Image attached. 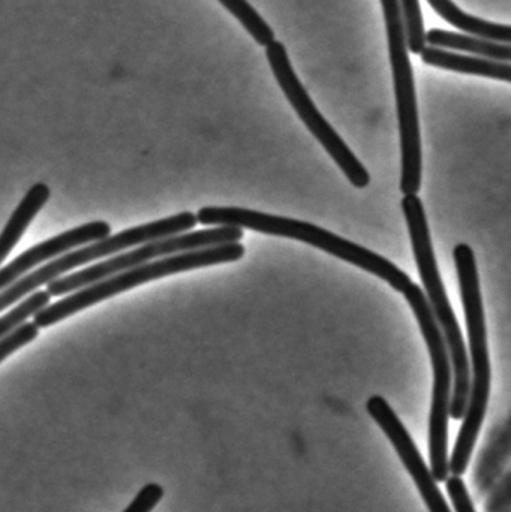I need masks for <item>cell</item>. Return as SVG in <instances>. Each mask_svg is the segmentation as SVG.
<instances>
[{"instance_id":"1","label":"cell","mask_w":511,"mask_h":512,"mask_svg":"<svg viewBox=\"0 0 511 512\" xmlns=\"http://www.w3.org/2000/svg\"><path fill=\"white\" fill-rule=\"evenodd\" d=\"M453 258L458 270L471 354L470 399H468L467 412L450 457V474L462 477L470 465L480 429L485 421L489 393H491V361H489L485 310H483L476 255L470 246L462 243L456 246Z\"/></svg>"},{"instance_id":"2","label":"cell","mask_w":511,"mask_h":512,"mask_svg":"<svg viewBox=\"0 0 511 512\" xmlns=\"http://www.w3.org/2000/svg\"><path fill=\"white\" fill-rule=\"evenodd\" d=\"M401 207L405 221H407L414 259L419 268L420 279L425 286L426 297H428L435 318L443 331L450 358H452L453 391L450 417L459 421L465 417V412H467L471 390V367L467 348H465L458 319L450 306L446 288L441 280L422 200L417 195H405Z\"/></svg>"},{"instance_id":"3","label":"cell","mask_w":511,"mask_h":512,"mask_svg":"<svg viewBox=\"0 0 511 512\" xmlns=\"http://www.w3.org/2000/svg\"><path fill=\"white\" fill-rule=\"evenodd\" d=\"M245 255V246L240 243H227V245L210 246L198 251L183 252L161 261L149 262L140 267L120 271L114 276L107 277L101 282L93 283L86 288L78 289L74 294L68 295L57 303L50 304L47 309L35 316V324L39 328L50 327L62 319L87 309L99 301L114 297L120 292L137 288L150 280L161 279L171 274L195 270V268L210 267V265L225 264V262L239 261Z\"/></svg>"},{"instance_id":"4","label":"cell","mask_w":511,"mask_h":512,"mask_svg":"<svg viewBox=\"0 0 511 512\" xmlns=\"http://www.w3.org/2000/svg\"><path fill=\"white\" fill-rule=\"evenodd\" d=\"M387 39H389L390 63L395 84L396 108H398L399 134H401L402 173L401 192L417 195L422 186V138H420L419 111H417L414 72L408 56L407 30L401 0H381Z\"/></svg>"},{"instance_id":"5","label":"cell","mask_w":511,"mask_h":512,"mask_svg":"<svg viewBox=\"0 0 511 512\" xmlns=\"http://www.w3.org/2000/svg\"><path fill=\"white\" fill-rule=\"evenodd\" d=\"M197 216L191 212L179 213V215L170 216V218L161 219V221L150 222V224L140 225V227L129 228L116 236L107 237L99 240L86 248L78 249L65 256L48 262L44 267L38 268L33 273L21 277L14 285L2 291L0 295V312H5L11 304L17 303L24 295L35 292L39 286L50 285L54 280L59 279L62 274L80 267V265L89 264L96 259L119 254L131 246L143 245V243L153 242V240L167 239V237L179 236V234L188 233L192 228L197 227Z\"/></svg>"},{"instance_id":"6","label":"cell","mask_w":511,"mask_h":512,"mask_svg":"<svg viewBox=\"0 0 511 512\" xmlns=\"http://www.w3.org/2000/svg\"><path fill=\"white\" fill-rule=\"evenodd\" d=\"M243 236L245 234H243L242 228L218 227L195 231V233L179 234V236L167 237V239L153 240L134 251L113 256L108 261L99 262V264L84 268V270L69 274V276L59 277L48 285L47 291L50 292L51 297H59V295L69 294V292H75L93 285V283L101 282L120 271L149 264L153 258L198 251V249L227 245V243H240Z\"/></svg>"},{"instance_id":"7","label":"cell","mask_w":511,"mask_h":512,"mask_svg":"<svg viewBox=\"0 0 511 512\" xmlns=\"http://www.w3.org/2000/svg\"><path fill=\"white\" fill-rule=\"evenodd\" d=\"M266 56L279 87L287 96L291 107L296 110L297 116L305 123L306 128L312 132V135L320 141L321 146L332 156L333 161L341 168L348 182L354 188H366L371 183L368 170L351 152L350 147L339 137L338 132L332 128V125L324 119L318 108L315 107L314 101H312L311 96L308 95L296 72H294L285 45L275 39L272 44L267 45Z\"/></svg>"},{"instance_id":"8","label":"cell","mask_w":511,"mask_h":512,"mask_svg":"<svg viewBox=\"0 0 511 512\" xmlns=\"http://www.w3.org/2000/svg\"><path fill=\"white\" fill-rule=\"evenodd\" d=\"M366 411L369 412L375 423L381 427L389 441L392 442L402 465L405 466L408 474L416 483L429 511L452 512L446 499H444L443 493H441L440 487H438L437 481L432 477L431 469L426 466L425 459L420 454L416 442L413 441L396 412L390 408L387 400L381 396H372L366 403Z\"/></svg>"},{"instance_id":"9","label":"cell","mask_w":511,"mask_h":512,"mask_svg":"<svg viewBox=\"0 0 511 512\" xmlns=\"http://www.w3.org/2000/svg\"><path fill=\"white\" fill-rule=\"evenodd\" d=\"M111 227L107 222H90V224L81 225L74 230L66 231L53 239L45 240L39 245L33 246L29 251L24 252L14 259L11 264L3 265L0 271V288L2 291L8 289L20 280L24 273L38 267L42 262L56 256L66 254L74 248L87 243L99 242V240L110 237Z\"/></svg>"},{"instance_id":"10","label":"cell","mask_w":511,"mask_h":512,"mask_svg":"<svg viewBox=\"0 0 511 512\" xmlns=\"http://www.w3.org/2000/svg\"><path fill=\"white\" fill-rule=\"evenodd\" d=\"M420 56L426 65L511 83V62L489 59L476 54L455 53L446 48L432 47V45H428Z\"/></svg>"},{"instance_id":"11","label":"cell","mask_w":511,"mask_h":512,"mask_svg":"<svg viewBox=\"0 0 511 512\" xmlns=\"http://www.w3.org/2000/svg\"><path fill=\"white\" fill-rule=\"evenodd\" d=\"M428 3L443 20L461 32L477 36V38L488 39V41L511 45V26L491 23V21L467 14L458 8V5L452 0H428Z\"/></svg>"},{"instance_id":"12","label":"cell","mask_w":511,"mask_h":512,"mask_svg":"<svg viewBox=\"0 0 511 512\" xmlns=\"http://www.w3.org/2000/svg\"><path fill=\"white\" fill-rule=\"evenodd\" d=\"M48 198H50V189L44 183H36V185L29 189L26 197L18 204L14 215L6 224L2 237H0V261L5 262L12 249L17 245L18 240L21 239L29 225L32 224L33 218L45 206Z\"/></svg>"},{"instance_id":"13","label":"cell","mask_w":511,"mask_h":512,"mask_svg":"<svg viewBox=\"0 0 511 512\" xmlns=\"http://www.w3.org/2000/svg\"><path fill=\"white\" fill-rule=\"evenodd\" d=\"M426 42L432 47L450 48V50L465 51L476 56L511 62V45L501 42L488 41L467 33L449 32L444 29H431L426 32Z\"/></svg>"},{"instance_id":"14","label":"cell","mask_w":511,"mask_h":512,"mask_svg":"<svg viewBox=\"0 0 511 512\" xmlns=\"http://www.w3.org/2000/svg\"><path fill=\"white\" fill-rule=\"evenodd\" d=\"M228 12L240 21L246 32L254 38L257 44L267 47L275 41L272 27L258 14L257 9L248 0H218Z\"/></svg>"},{"instance_id":"15","label":"cell","mask_w":511,"mask_h":512,"mask_svg":"<svg viewBox=\"0 0 511 512\" xmlns=\"http://www.w3.org/2000/svg\"><path fill=\"white\" fill-rule=\"evenodd\" d=\"M51 294L48 291L33 292L26 300L21 301L11 312L3 313L0 319V337L11 333L15 328L24 324L30 316H36L42 310L50 306Z\"/></svg>"},{"instance_id":"16","label":"cell","mask_w":511,"mask_h":512,"mask_svg":"<svg viewBox=\"0 0 511 512\" xmlns=\"http://www.w3.org/2000/svg\"><path fill=\"white\" fill-rule=\"evenodd\" d=\"M404 12L405 30H407L408 50L414 54H422L426 48L425 21L419 0H401Z\"/></svg>"},{"instance_id":"17","label":"cell","mask_w":511,"mask_h":512,"mask_svg":"<svg viewBox=\"0 0 511 512\" xmlns=\"http://www.w3.org/2000/svg\"><path fill=\"white\" fill-rule=\"evenodd\" d=\"M38 336L39 327L35 322H26V324L20 325L11 333L3 336L0 340V363H3L9 355L14 354L17 349L32 342Z\"/></svg>"},{"instance_id":"18","label":"cell","mask_w":511,"mask_h":512,"mask_svg":"<svg viewBox=\"0 0 511 512\" xmlns=\"http://www.w3.org/2000/svg\"><path fill=\"white\" fill-rule=\"evenodd\" d=\"M162 496H164V489L159 484H147L123 512H152L153 508L161 501Z\"/></svg>"},{"instance_id":"19","label":"cell","mask_w":511,"mask_h":512,"mask_svg":"<svg viewBox=\"0 0 511 512\" xmlns=\"http://www.w3.org/2000/svg\"><path fill=\"white\" fill-rule=\"evenodd\" d=\"M446 489L456 512H476L470 493L461 477L452 475V478H447Z\"/></svg>"}]
</instances>
